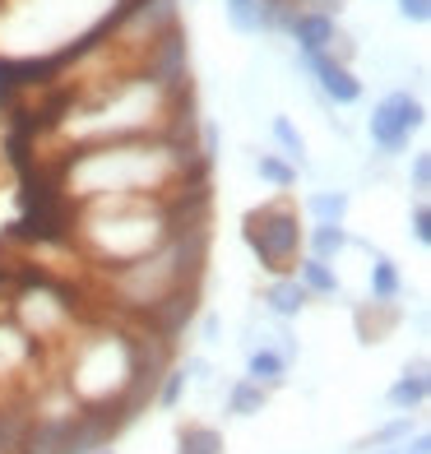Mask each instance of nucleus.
<instances>
[{
	"label": "nucleus",
	"mask_w": 431,
	"mask_h": 454,
	"mask_svg": "<svg viewBox=\"0 0 431 454\" xmlns=\"http://www.w3.org/2000/svg\"><path fill=\"white\" fill-rule=\"evenodd\" d=\"M204 168L195 144L172 135H144L74 149L60 162V191L70 204L93 200H176L191 185H204Z\"/></svg>",
	"instance_id": "nucleus-1"
},
{
	"label": "nucleus",
	"mask_w": 431,
	"mask_h": 454,
	"mask_svg": "<svg viewBox=\"0 0 431 454\" xmlns=\"http://www.w3.org/2000/svg\"><path fill=\"white\" fill-rule=\"evenodd\" d=\"M204 185H191L176 200H93L74 204L70 237L84 246V255L102 274L121 270L139 255L158 251L176 227L204 223Z\"/></svg>",
	"instance_id": "nucleus-2"
},
{
	"label": "nucleus",
	"mask_w": 431,
	"mask_h": 454,
	"mask_svg": "<svg viewBox=\"0 0 431 454\" xmlns=\"http://www.w3.org/2000/svg\"><path fill=\"white\" fill-rule=\"evenodd\" d=\"M204 246H209L204 223H186L158 251L121 264V270H107L102 274V287H107V297H116L121 311L144 320L176 297H195L200 274H204Z\"/></svg>",
	"instance_id": "nucleus-3"
},
{
	"label": "nucleus",
	"mask_w": 431,
	"mask_h": 454,
	"mask_svg": "<svg viewBox=\"0 0 431 454\" xmlns=\"http://www.w3.org/2000/svg\"><path fill=\"white\" fill-rule=\"evenodd\" d=\"M302 237L306 227L293 200H270L241 218V241L251 246V255L260 260V270L270 278L293 274V264L302 260Z\"/></svg>",
	"instance_id": "nucleus-4"
},
{
	"label": "nucleus",
	"mask_w": 431,
	"mask_h": 454,
	"mask_svg": "<svg viewBox=\"0 0 431 454\" xmlns=\"http://www.w3.org/2000/svg\"><path fill=\"white\" fill-rule=\"evenodd\" d=\"M10 320L24 329L33 343H51L60 334H70L74 325V297L66 283H56L47 274H28L10 293Z\"/></svg>",
	"instance_id": "nucleus-5"
},
{
	"label": "nucleus",
	"mask_w": 431,
	"mask_h": 454,
	"mask_svg": "<svg viewBox=\"0 0 431 454\" xmlns=\"http://www.w3.org/2000/svg\"><path fill=\"white\" fill-rule=\"evenodd\" d=\"M422 126H427V107H422V98H413L408 89H389V93L376 102V107H372V116H366L372 149L385 153V158L404 153Z\"/></svg>",
	"instance_id": "nucleus-6"
},
{
	"label": "nucleus",
	"mask_w": 431,
	"mask_h": 454,
	"mask_svg": "<svg viewBox=\"0 0 431 454\" xmlns=\"http://www.w3.org/2000/svg\"><path fill=\"white\" fill-rule=\"evenodd\" d=\"M302 66L316 74V89L334 102V107H357L362 102V79L353 74V66H348L343 56L334 51H316V56H302Z\"/></svg>",
	"instance_id": "nucleus-7"
},
{
	"label": "nucleus",
	"mask_w": 431,
	"mask_h": 454,
	"mask_svg": "<svg viewBox=\"0 0 431 454\" xmlns=\"http://www.w3.org/2000/svg\"><path fill=\"white\" fill-rule=\"evenodd\" d=\"M287 37L297 43V56H316V51H334L339 43V19L330 10H297L287 19Z\"/></svg>",
	"instance_id": "nucleus-8"
},
{
	"label": "nucleus",
	"mask_w": 431,
	"mask_h": 454,
	"mask_svg": "<svg viewBox=\"0 0 431 454\" xmlns=\"http://www.w3.org/2000/svg\"><path fill=\"white\" fill-rule=\"evenodd\" d=\"M260 301L270 306V316H278V320H297L302 311H306V287L293 278V274H274L270 283H264V293H260Z\"/></svg>",
	"instance_id": "nucleus-9"
},
{
	"label": "nucleus",
	"mask_w": 431,
	"mask_h": 454,
	"mask_svg": "<svg viewBox=\"0 0 431 454\" xmlns=\"http://www.w3.org/2000/svg\"><path fill=\"white\" fill-rule=\"evenodd\" d=\"M348 246H353V237H348L343 223H311V227H306V237H302V255H316V260L334 264Z\"/></svg>",
	"instance_id": "nucleus-10"
},
{
	"label": "nucleus",
	"mask_w": 431,
	"mask_h": 454,
	"mask_svg": "<svg viewBox=\"0 0 431 454\" xmlns=\"http://www.w3.org/2000/svg\"><path fill=\"white\" fill-rule=\"evenodd\" d=\"M293 278L306 287V297H339L343 283H339V270L330 260H316V255H302L293 264Z\"/></svg>",
	"instance_id": "nucleus-11"
},
{
	"label": "nucleus",
	"mask_w": 431,
	"mask_h": 454,
	"mask_svg": "<svg viewBox=\"0 0 431 454\" xmlns=\"http://www.w3.org/2000/svg\"><path fill=\"white\" fill-rule=\"evenodd\" d=\"M427 395H431V380H427V366L418 362L413 371H404V376L389 385L385 399H389V408H395V412H413V408L427 403Z\"/></svg>",
	"instance_id": "nucleus-12"
},
{
	"label": "nucleus",
	"mask_w": 431,
	"mask_h": 454,
	"mask_svg": "<svg viewBox=\"0 0 431 454\" xmlns=\"http://www.w3.org/2000/svg\"><path fill=\"white\" fill-rule=\"evenodd\" d=\"M399 325V301H362L357 306V334L362 343H380Z\"/></svg>",
	"instance_id": "nucleus-13"
},
{
	"label": "nucleus",
	"mask_w": 431,
	"mask_h": 454,
	"mask_svg": "<svg viewBox=\"0 0 431 454\" xmlns=\"http://www.w3.org/2000/svg\"><path fill=\"white\" fill-rule=\"evenodd\" d=\"M246 380H255L260 389H278L287 380V357L278 348H251V357H246Z\"/></svg>",
	"instance_id": "nucleus-14"
},
{
	"label": "nucleus",
	"mask_w": 431,
	"mask_h": 454,
	"mask_svg": "<svg viewBox=\"0 0 431 454\" xmlns=\"http://www.w3.org/2000/svg\"><path fill=\"white\" fill-rule=\"evenodd\" d=\"M223 431L209 427V422H181L176 427V454H223Z\"/></svg>",
	"instance_id": "nucleus-15"
},
{
	"label": "nucleus",
	"mask_w": 431,
	"mask_h": 454,
	"mask_svg": "<svg viewBox=\"0 0 431 454\" xmlns=\"http://www.w3.org/2000/svg\"><path fill=\"white\" fill-rule=\"evenodd\" d=\"M366 287H372V297H366V301H399V297H404L399 264L389 260V255H376L372 270H366Z\"/></svg>",
	"instance_id": "nucleus-16"
},
{
	"label": "nucleus",
	"mask_w": 431,
	"mask_h": 454,
	"mask_svg": "<svg viewBox=\"0 0 431 454\" xmlns=\"http://www.w3.org/2000/svg\"><path fill=\"white\" fill-rule=\"evenodd\" d=\"M270 135H274V144H278V158H287V162L302 172V168H306V139H302V130L293 126V116H274V121H270Z\"/></svg>",
	"instance_id": "nucleus-17"
},
{
	"label": "nucleus",
	"mask_w": 431,
	"mask_h": 454,
	"mask_svg": "<svg viewBox=\"0 0 431 454\" xmlns=\"http://www.w3.org/2000/svg\"><path fill=\"white\" fill-rule=\"evenodd\" d=\"M348 191H316L306 195V218L311 223H348Z\"/></svg>",
	"instance_id": "nucleus-18"
},
{
	"label": "nucleus",
	"mask_w": 431,
	"mask_h": 454,
	"mask_svg": "<svg viewBox=\"0 0 431 454\" xmlns=\"http://www.w3.org/2000/svg\"><path fill=\"white\" fill-rule=\"evenodd\" d=\"M264 403H270V389H260L255 380H246V376L228 389V412L232 418H255Z\"/></svg>",
	"instance_id": "nucleus-19"
},
{
	"label": "nucleus",
	"mask_w": 431,
	"mask_h": 454,
	"mask_svg": "<svg viewBox=\"0 0 431 454\" xmlns=\"http://www.w3.org/2000/svg\"><path fill=\"white\" fill-rule=\"evenodd\" d=\"M255 172H260V181H270L274 191H293V185H297V168L287 158H278V153H260Z\"/></svg>",
	"instance_id": "nucleus-20"
},
{
	"label": "nucleus",
	"mask_w": 431,
	"mask_h": 454,
	"mask_svg": "<svg viewBox=\"0 0 431 454\" xmlns=\"http://www.w3.org/2000/svg\"><path fill=\"white\" fill-rule=\"evenodd\" d=\"M408 227H413V241L418 246H431V204L418 200L413 209H408Z\"/></svg>",
	"instance_id": "nucleus-21"
},
{
	"label": "nucleus",
	"mask_w": 431,
	"mask_h": 454,
	"mask_svg": "<svg viewBox=\"0 0 431 454\" xmlns=\"http://www.w3.org/2000/svg\"><path fill=\"white\" fill-rule=\"evenodd\" d=\"M399 436H408V412H404V418H395V422H389V427H380V431H376V436L366 441L362 450H385V445H395Z\"/></svg>",
	"instance_id": "nucleus-22"
},
{
	"label": "nucleus",
	"mask_w": 431,
	"mask_h": 454,
	"mask_svg": "<svg viewBox=\"0 0 431 454\" xmlns=\"http://www.w3.org/2000/svg\"><path fill=\"white\" fill-rule=\"evenodd\" d=\"M408 181H413L418 200H427V191H431V153H418V158H413V168H408Z\"/></svg>",
	"instance_id": "nucleus-23"
},
{
	"label": "nucleus",
	"mask_w": 431,
	"mask_h": 454,
	"mask_svg": "<svg viewBox=\"0 0 431 454\" xmlns=\"http://www.w3.org/2000/svg\"><path fill=\"white\" fill-rule=\"evenodd\" d=\"M399 19H408V24H427L431 0H399Z\"/></svg>",
	"instance_id": "nucleus-24"
},
{
	"label": "nucleus",
	"mask_w": 431,
	"mask_h": 454,
	"mask_svg": "<svg viewBox=\"0 0 431 454\" xmlns=\"http://www.w3.org/2000/svg\"><path fill=\"white\" fill-rule=\"evenodd\" d=\"M302 10H330V14H339L343 10V0H297Z\"/></svg>",
	"instance_id": "nucleus-25"
},
{
	"label": "nucleus",
	"mask_w": 431,
	"mask_h": 454,
	"mask_svg": "<svg viewBox=\"0 0 431 454\" xmlns=\"http://www.w3.org/2000/svg\"><path fill=\"white\" fill-rule=\"evenodd\" d=\"M404 454H431V441L427 436H413V445H404Z\"/></svg>",
	"instance_id": "nucleus-26"
},
{
	"label": "nucleus",
	"mask_w": 431,
	"mask_h": 454,
	"mask_svg": "<svg viewBox=\"0 0 431 454\" xmlns=\"http://www.w3.org/2000/svg\"><path fill=\"white\" fill-rule=\"evenodd\" d=\"M93 454H116V450H107V445H102V450H93Z\"/></svg>",
	"instance_id": "nucleus-27"
},
{
	"label": "nucleus",
	"mask_w": 431,
	"mask_h": 454,
	"mask_svg": "<svg viewBox=\"0 0 431 454\" xmlns=\"http://www.w3.org/2000/svg\"><path fill=\"white\" fill-rule=\"evenodd\" d=\"M366 454H372V450H366ZM376 454H395V450H376Z\"/></svg>",
	"instance_id": "nucleus-28"
},
{
	"label": "nucleus",
	"mask_w": 431,
	"mask_h": 454,
	"mask_svg": "<svg viewBox=\"0 0 431 454\" xmlns=\"http://www.w3.org/2000/svg\"><path fill=\"white\" fill-rule=\"evenodd\" d=\"M228 5H241V0H228Z\"/></svg>",
	"instance_id": "nucleus-29"
}]
</instances>
